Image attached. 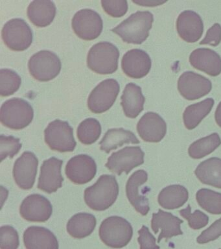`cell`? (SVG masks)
<instances>
[{
  "instance_id": "obj_34",
  "label": "cell",
  "mask_w": 221,
  "mask_h": 249,
  "mask_svg": "<svg viewBox=\"0 0 221 249\" xmlns=\"http://www.w3.org/2000/svg\"><path fill=\"white\" fill-rule=\"evenodd\" d=\"M22 83L20 76L9 69L0 70V94L7 97L18 90Z\"/></svg>"
},
{
  "instance_id": "obj_3",
  "label": "cell",
  "mask_w": 221,
  "mask_h": 249,
  "mask_svg": "<svg viewBox=\"0 0 221 249\" xmlns=\"http://www.w3.org/2000/svg\"><path fill=\"white\" fill-rule=\"evenodd\" d=\"M119 52L117 47L108 42L94 45L87 56V66L93 71L102 75L117 71Z\"/></svg>"
},
{
  "instance_id": "obj_31",
  "label": "cell",
  "mask_w": 221,
  "mask_h": 249,
  "mask_svg": "<svg viewBox=\"0 0 221 249\" xmlns=\"http://www.w3.org/2000/svg\"><path fill=\"white\" fill-rule=\"evenodd\" d=\"M221 140L218 133H213L206 137L194 142L188 149L189 157L194 159H201L213 153L221 145Z\"/></svg>"
},
{
  "instance_id": "obj_29",
  "label": "cell",
  "mask_w": 221,
  "mask_h": 249,
  "mask_svg": "<svg viewBox=\"0 0 221 249\" xmlns=\"http://www.w3.org/2000/svg\"><path fill=\"white\" fill-rule=\"evenodd\" d=\"M96 224V218L92 214L77 213L68 222L67 231L75 239L85 238L94 231Z\"/></svg>"
},
{
  "instance_id": "obj_18",
  "label": "cell",
  "mask_w": 221,
  "mask_h": 249,
  "mask_svg": "<svg viewBox=\"0 0 221 249\" xmlns=\"http://www.w3.org/2000/svg\"><path fill=\"white\" fill-rule=\"evenodd\" d=\"M137 131L143 141L158 143L166 136L167 124L157 113H145L137 124Z\"/></svg>"
},
{
  "instance_id": "obj_23",
  "label": "cell",
  "mask_w": 221,
  "mask_h": 249,
  "mask_svg": "<svg viewBox=\"0 0 221 249\" xmlns=\"http://www.w3.org/2000/svg\"><path fill=\"white\" fill-rule=\"evenodd\" d=\"M23 238L26 249H59L57 237L44 227L32 226L28 228Z\"/></svg>"
},
{
  "instance_id": "obj_10",
  "label": "cell",
  "mask_w": 221,
  "mask_h": 249,
  "mask_svg": "<svg viewBox=\"0 0 221 249\" xmlns=\"http://www.w3.org/2000/svg\"><path fill=\"white\" fill-rule=\"evenodd\" d=\"M71 26L79 38L85 40H93L102 34L103 22L97 12L85 9L75 13L71 21Z\"/></svg>"
},
{
  "instance_id": "obj_7",
  "label": "cell",
  "mask_w": 221,
  "mask_h": 249,
  "mask_svg": "<svg viewBox=\"0 0 221 249\" xmlns=\"http://www.w3.org/2000/svg\"><path fill=\"white\" fill-rule=\"evenodd\" d=\"M44 138L50 149L61 153L72 152L77 145L72 127L68 123L60 120L48 124L44 130Z\"/></svg>"
},
{
  "instance_id": "obj_20",
  "label": "cell",
  "mask_w": 221,
  "mask_h": 249,
  "mask_svg": "<svg viewBox=\"0 0 221 249\" xmlns=\"http://www.w3.org/2000/svg\"><path fill=\"white\" fill-rule=\"evenodd\" d=\"M176 29L182 40L188 43H195L203 34V19L195 12L184 11L178 16Z\"/></svg>"
},
{
  "instance_id": "obj_6",
  "label": "cell",
  "mask_w": 221,
  "mask_h": 249,
  "mask_svg": "<svg viewBox=\"0 0 221 249\" xmlns=\"http://www.w3.org/2000/svg\"><path fill=\"white\" fill-rule=\"evenodd\" d=\"M62 64L59 56L50 51L36 53L28 62L29 71L37 81L47 82L57 77L61 72Z\"/></svg>"
},
{
  "instance_id": "obj_40",
  "label": "cell",
  "mask_w": 221,
  "mask_h": 249,
  "mask_svg": "<svg viewBox=\"0 0 221 249\" xmlns=\"http://www.w3.org/2000/svg\"><path fill=\"white\" fill-rule=\"evenodd\" d=\"M139 237L137 238L140 249H160L156 245V238L149 231L148 227L143 225L138 231Z\"/></svg>"
},
{
  "instance_id": "obj_30",
  "label": "cell",
  "mask_w": 221,
  "mask_h": 249,
  "mask_svg": "<svg viewBox=\"0 0 221 249\" xmlns=\"http://www.w3.org/2000/svg\"><path fill=\"white\" fill-rule=\"evenodd\" d=\"M214 100L207 98L201 102L189 105L186 108L183 114L184 125L188 130H193L197 127L203 119L211 112Z\"/></svg>"
},
{
  "instance_id": "obj_12",
  "label": "cell",
  "mask_w": 221,
  "mask_h": 249,
  "mask_svg": "<svg viewBox=\"0 0 221 249\" xmlns=\"http://www.w3.org/2000/svg\"><path fill=\"white\" fill-rule=\"evenodd\" d=\"M211 89L212 84L208 79L193 71L184 72L178 79V91L187 100L201 98L208 94Z\"/></svg>"
},
{
  "instance_id": "obj_43",
  "label": "cell",
  "mask_w": 221,
  "mask_h": 249,
  "mask_svg": "<svg viewBox=\"0 0 221 249\" xmlns=\"http://www.w3.org/2000/svg\"><path fill=\"white\" fill-rule=\"evenodd\" d=\"M215 118L217 124L221 127V101L217 106L216 111H215Z\"/></svg>"
},
{
  "instance_id": "obj_26",
  "label": "cell",
  "mask_w": 221,
  "mask_h": 249,
  "mask_svg": "<svg viewBox=\"0 0 221 249\" xmlns=\"http://www.w3.org/2000/svg\"><path fill=\"white\" fill-rule=\"evenodd\" d=\"M195 174L203 184L221 189V159L212 157L198 165Z\"/></svg>"
},
{
  "instance_id": "obj_33",
  "label": "cell",
  "mask_w": 221,
  "mask_h": 249,
  "mask_svg": "<svg viewBox=\"0 0 221 249\" xmlns=\"http://www.w3.org/2000/svg\"><path fill=\"white\" fill-rule=\"evenodd\" d=\"M198 204L209 213L221 214V194L209 189L203 188L196 195Z\"/></svg>"
},
{
  "instance_id": "obj_11",
  "label": "cell",
  "mask_w": 221,
  "mask_h": 249,
  "mask_svg": "<svg viewBox=\"0 0 221 249\" xmlns=\"http://www.w3.org/2000/svg\"><path fill=\"white\" fill-rule=\"evenodd\" d=\"M144 152L139 147H125L113 153L108 159L105 166L118 175L129 174L134 168L144 163Z\"/></svg>"
},
{
  "instance_id": "obj_27",
  "label": "cell",
  "mask_w": 221,
  "mask_h": 249,
  "mask_svg": "<svg viewBox=\"0 0 221 249\" xmlns=\"http://www.w3.org/2000/svg\"><path fill=\"white\" fill-rule=\"evenodd\" d=\"M125 143H139L135 134L130 130L123 128H111L104 134L102 141L100 142L102 151L109 153L112 150L121 147Z\"/></svg>"
},
{
  "instance_id": "obj_1",
  "label": "cell",
  "mask_w": 221,
  "mask_h": 249,
  "mask_svg": "<svg viewBox=\"0 0 221 249\" xmlns=\"http://www.w3.org/2000/svg\"><path fill=\"white\" fill-rule=\"evenodd\" d=\"M119 194V185L113 175H102L96 184L85 191V201L95 211H104L112 206Z\"/></svg>"
},
{
  "instance_id": "obj_4",
  "label": "cell",
  "mask_w": 221,
  "mask_h": 249,
  "mask_svg": "<svg viewBox=\"0 0 221 249\" xmlns=\"http://www.w3.org/2000/svg\"><path fill=\"white\" fill-rule=\"evenodd\" d=\"M100 239L108 247L121 249L127 246L133 235V229L127 220L111 216L102 222L100 227Z\"/></svg>"
},
{
  "instance_id": "obj_42",
  "label": "cell",
  "mask_w": 221,
  "mask_h": 249,
  "mask_svg": "<svg viewBox=\"0 0 221 249\" xmlns=\"http://www.w3.org/2000/svg\"><path fill=\"white\" fill-rule=\"evenodd\" d=\"M134 3L145 7H156L162 5L166 1H158V0H133Z\"/></svg>"
},
{
  "instance_id": "obj_17",
  "label": "cell",
  "mask_w": 221,
  "mask_h": 249,
  "mask_svg": "<svg viewBox=\"0 0 221 249\" xmlns=\"http://www.w3.org/2000/svg\"><path fill=\"white\" fill-rule=\"evenodd\" d=\"M63 161L52 157L44 161L38 178V188L48 194L56 192L63 186L61 168Z\"/></svg>"
},
{
  "instance_id": "obj_35",
  "label": "cell",
  "mask_w": 221,
  "mask_h": 249,
  "mask_svg": "<svg viewBox=\"0 0 221 249\" xmlns=\"http://www.w3.org/2000/svg\"><path fill=\"white\" fill-rule=\"evenodd\" d=\"M22 143H20V139L12 136L1 135L0 136V156L1 161L6 159L7 157L13 159L17 155L22 148Z\"/></svg>"
},
{
  "instance_id": "obj_14",
  "label": "cell",
  "mask_w": 221,
  "mask_h": 249,
  "mask_svg": "<svg viewBox=\"0 0 221 249\" xmlns=\"http://www.w3.org/2000/svg\"><path fill=\"white\" fill-rule=\"evenodd\" d=\"M65 173L68 178L74 184H86L96 176V161L87 155L75 156L68 161Z\"/></svg>"
},
{
  "instance_id": "obj_22",
  "label": "cell",
  "mask_w": 221,
  "mask_h": 249,
  "mask_svg": "<svg viewBox=\"0 0 221 249\" xmlns=\"http://www.w3.org/2000/svg\"><path fill=\"white\" fill-rule=\"evenodd\" d=\"M189 62L195 69L213 77L221 73V56L210 49L198 48L193 51L189 56Z\"/></svg>"
},
{
  "instance_id": "obj_13",
  "label": "cell",
  "mask_w": 221,
  "mask_h": 249,
  "mask_svg": "<svg viewBox=\"0 0 221 249\" xmlns=\"http://www.w3.org/2000/svg\"><path fill=\"white\" fill-rule=\"evenodd\" d=\"M38 160L34 153L30 151L23 153L15 161L13 167V177L19 188L30 190L34 186L37 173Z\"/></svg>"
},
{
  "instance_id": "obj_36",
  "label": "cell",
  "mask_w": 221,
  "mask_h": 249,
  "mask_svg": "<svg viewBox=\"0 0 221 249\" xmlns=\"http://www.w3.org/2000/svg\"><path fill=\"white\" fill-rule=\"evenodd\" d=\"M180 215L188 221V225L193 230L203 229L208 224L209 217L199 210L191 213V208L189 205L185 209L180 210Z\"/></svg>"
},
{
  "instance_id": "obj_41",
  "label": "cell",
  "mask_w": 221,
  "mask_h": 249,
  "mask_svg": "<svg viewBox=\"0 0 221 249\" xmlns=\"http://www.w3.org/2000/svg\"><path fill=\"white\" fill-rule=\"evenodd\" d=\"M221 42V26L219 23H215L207 30L204 38L199 43L201 45H210L217 46Z\"/></svg>"
},
{
  "instance_id": "obj_24",
  "label": "cell",
  "mask_w": 221,
  "mask_h": 249,
  "mask_svg": "<svg viewBox=\"0 0 221 249\" xmlns=\"http://www.w3.org/2000/svg\"><path fill=\"white\" fill-rule=\"evenodd\" d=\"M121 100L124 114L128 118H137L143 110L145 98L141 88L135 83L126 85Z\"/></svg>"
},
{
  "instance_id": "obj_5",
  "label": "cell",
  "mask_w": 221,
  "mask_h": 249,
  "mask_svg": "<svg viewBox=\"0 0 221 249\" xmlns=\"http://www.w3.org/2000/svg\"><path fill=\"white\" fill-rule=\"evenodd\" d=\"M34 111L28 101L20 98L9 99L0 110V120L3 125L13 130L26 128L34 120Z\"/></svg>"
},
{
  "instance_id": "obj_21",
  "label": "cell",
  "mask_w": 221,
  "mask_h": 249,
  "mask_svg": "<svg viewBox=\"0 0 221 249\" xmlns=\"http://www.w3.org/2000/svg\"><path fill=\"white\" fill-rule=\"evenodd\" d=\"M182 223H183L182 219L170 212L160 209L157 213H153L151 228L154 233H158L159 230H161L158 239V243H160L163 239H170L176 235L183 234L180 227Z\"/></svg>"
},
{
  "instance_id": "obj_25",
  "label": "cell",
  "mask_w": 221,
  "mask_h": 249,
  "mask_svg": "<svg viewBox=\"0 0 221 249\" xmlns=\"http://www.w3.org/2000/svg\"><path fill=\"white\" fill-rule=\"evenodd\" d=\"M56 15V6L51 1H34L28 8V17L34 25L45 27L51 24Z\"/></svg>"
},
{
  "instance_id": "obj_9",
  "label": "cell",
  "mask_w": 221,
  "mask_h": 249,
  "mask_svg": "<svg viewBox=\"0 0 221 249\" xmlns=\"http://www.w3.org/2000/svg\"><path fill=\"white\" fill-rule=\"evenodd\" d=\"M120 91L119 83L115 79L104 80L90 93L88 107L95 114H102L109 110L117 99Z\"/></svg>"
},
{
  "instance_id": "obj_16",
  "label": "cell",
  "mask_w": 221,
  "mask_h": 249,
  "mask_svg": "<svg viewBox=\"0 0 221 249\" xmlns=\"http://www.w3.org/2000/svg\"><path fill=\"white\" fill-rule=\"evenodd\" d=\"M152 62L145 51L133 49L124 54L121 60L122 70L128 77L141 79L150 71Z\"/></svg>"
},
{
  "instance_id": "obj_19",
  "label": "cell",
  "mask_w": 221,
  "mask_h": 249,
  "mask_svg": "<svg viewBox=\"0 0 221 249\" xmlns=\"http://www.w3.org/2000/svg\"><path fill=\"white\" fill-rule=\"evenodd\" d=\"M148 180V174L140 169L135 171L130 177L126 185V194L128 199L138 213L146 215L150 210L149 199L139 192V188Z\"/></svg>"
},
{
  "instance_id": "obj_28",
  "label": "cell",
  "mask_w": 221,
  "mask_h": 249,
  "mask_svg": "<svg viewBox=\"0 0 221 249\" xmlns=\"http://www.w3.org/2000/svg\"><path fill=\"white\" fill-rule=\"evenodd\" d=\"M189 198L187 189L181 185H170L158 195L159 204L165 209L174 210L182 207Z\"/></svg>"
},
{
  "instance_id": "obj_37",
  "label": "cell",
  "mask_w": 221,
  "mask_h": 249,
  "mask_svg": "<svg viewBox=\"0 0 221 249\" xmlns=\"http://www.w3.org/2000/svg\"><path fill=\"white\" fill-rule=\"evenodd\" d=\"M20 245L18 231L9 225L0 229V247L1 249H17Z\"/></svg>"
},
{
  "instance_id": "obj_38",
  "label": "cell",
  "mask_w": 221,
  "mask_h": 249,
  "mask_svg": "<svg viewBox=\"0 0 221 249\" xmlns=\"http://www.w3.org/2000/svg\"><path fill=\"white\" fill-rule=\"evenodd\" d=\"M102 5L104 11L112 17H122L127 13L128 3L125 0H102Z\"/></svg>"
},
{
  "instance_id": "obj_15",
  "label": "cell",
  "mask_w": 221,
  "mask_h": 249,
  "mask_svg": "<svg viewBox=\"0 0 221 249\" xmlns=\"http://www.w3.org/2000/svg\"><path fill=\"white\" fill-rule=\"evenodd\" d=\"M53 213V206L50 200L39 194L27 196L20 207L21 216L26 221L46 222Z\"/></svg>"
},
{
  "instance_id": "obj_8",
  "label": "cell",
  "mask_w": 221,
  "mask_h": 249,
  "mask_svg": "<svg viewBox=\"0 0 221 249\" xmlns=\"http://www.w3.org/2000/svg\"><path fill=\"white\" fill-rule=\"evenodd\" d=\"M4 44L10 50L22 52L29 48L33 42V32L24 19L14 18L7 21L1 31Z\"/></svg>"
},
{
  "instance_id": "obj_32",
  "label": "cell",
  "mask_w": 221,
  "mask_h": 249,
  "mask_svg": "<svg viewBox=\"0 0 221 249\" xmlns=\"http://www.w3.org/2000/svg\"><path fill=\"white\" fill-rule=\"evenodd\" d=\"M102 134V126L96 119L87 118L79 124L77 128V138L85 145L95 143Z\"/></svg>"
},
{
  "instance_id": "obj_39",
  "label": "cell",
  "mask_w": 221,
  "mask_h": 249,
  "mask_svg": "<svg viewBox=\"0 0 221 249\" xmlns=\"http://www.w3.org/2000/svg\"><path fill=\"white\" fill-rule=\"evenodd\" d=\"M221 235V218L212 224L206 230L204 231L197 237V243L205 244L214 241Z\"/></svg>"
},
{
  "instance_id": "obj_44",
  "label": "cell",
  "mask_w": 221,
  "mask_h": 249,
  "mask_svg": "<svg viewBox=\"0 0 221 249\" xmlns=\"http://www.w3.org/2000/svg\"></svg>"
},
{
  "instance_id": "obj_2",
  "label": "cell",
  "mask_w": 221,
  "mask_h": 249,
  "mask_svg": "<svg viewBox=\"0 0 221 249\" xmlns=\"http://www.w3.org/2000/svg\"><path fill=\"white\" fill-rule=\"evenodd\" d=\"M154 17L151 12L137 11L112 29L128 44H141L148 38Z\"/></svg>"
}]
</instances>
